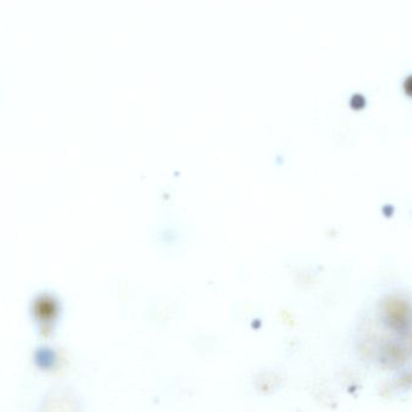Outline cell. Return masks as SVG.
<instances>
[{
  "mask_svg": "<svg viewBox=\"0 0 412 412\" xmlns=\"http://www.w3.org/2000/svg\"><path fill=\"white\" fill-rule=\"evenodd\" d=\"M406 89H407V92L412 93V76L410 77V79H407V81H406Z\"/></svg>",
  "mask_w": 412,
  "mask_h": 412,
  "instance_id": "obj_2",
  "label": "cell"
},
{
  "mask_svg": "<svg viewBox=\"0 0 412 412\" xmlns=\"http://www.w3.org/2000/svg\"><path fill=\"white\" fill-rule=\"evenodd\" d=\"M58 311H59V304L52 294H40L33 303V312L41 322L48 323L53 321L57 317Z\"/></svg>",
  "mask_w": 412,
  "mask_h": 412,
  "instance_id": "obj_1",
  "label": "cell"
}]
</instances>
